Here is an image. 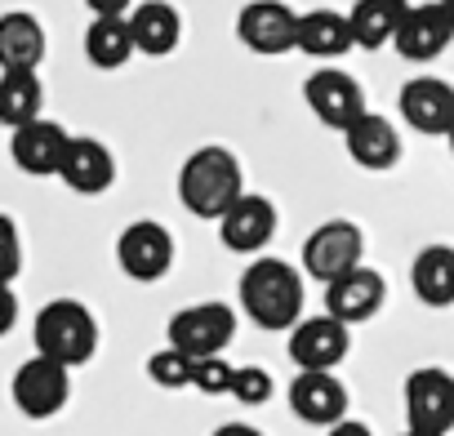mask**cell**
<instances>
[{
  "label": "cell",
  "instance_id": "cell-1",
  "mask_svg": "<svg viewBox=\"0 0 454 436\" xmlns=\"http://www.w3.org/2000/svg\"><path fill=\"white\" fill-rule=\"evenodd\" d=\"M246 196V174L237 152H227L218 143L196 147L183 169H178V200L192 218H205V223H223V214L232 209Z\"/></svg>",
  "mask_w": 454,
  "mask_h": 436
},
{
  "label": "cell",
  "instance_id": "cell-2",
  "mask_svg": "<svg viewBox=\"0 0 454 436\" xmlns=\"http://www.w3.org/2000/svg\"><path fill=\"white\" fill-rule=\"evenodd\" d=\"M237 299H241V312L259 325V330H294L303 321V272L290 268L286 259H254L246 272H241V285H237Z\"/></svg>",
  "mask_w": 454,
  "mask_h": 436
},
{
  "label": "cell",
  "instance_id": "cell-3",
  "mask_svg": "<svg viewBox=\"0 0 454 436\" xmlns=\"http://www.w3.org/2000/svg\"><path fill=\"white\" fill-rule=\"evenodd\" d=\"M32 339H36V356H50V361L76 370V365L94 361V352H98V321L85 303L54 299L36 312Z\"/></svg>",
  "mask_w": 454,
  "mask_h": 436
},
{
  "label": "cell",
  "instance_id": "cell-4",
  "mask_svg": "<svg viewBox=\"0 0 454 436\" xmlns=\"http://www.w3.org/2000/svg\"><path fill=\"white\" fill-rule=\"evenodd\" d=\"M361 254H365V237L352 218H325V223H317L303 241V272L321 285H334L348 272L365 268Z\"/></svg>",
  "mask_w": 454,
  "mask_h": 436
},
{
  "label": "cell",
  "instance_id": "cell-5",
  "mask_svg": "<svg viewBox=\"0 0 454 436\" xmlns=\"http://www.w3.org/2000/svg\"><path fill=\"white\" fill-rule=\"evenodd\" d=\"M165 339H169V347L187 352L192 361H214L237 339V312L227 303H192L169 316Z\"/></svg>",
  "mask_w": 454,
  "mask_h": 436
},
{
  "label": "cell",
  "instance_id": "cell-6",
  "mask_svg": "<svg viewBox=\"0 0 454 436\" xmlns=\"http://www.w3.org/2000/svg\"><path fill=\"white\" fill-rule=\"evenodd\" d=\"M405 432L450 436L454 432V374L441 365H423L405 378Z\"/></svg>",
  "mask_w": 454,
  "mask_h": 436
},
{
  "label": "cell",
  "instance_id": "cell-7",
  "mask_svg": "<svg viewBox=\"0 0 454 436\" xmlns=\"http://www.w3.org/2000/svg\"><path fill=\"white\" fill-rule=\"evenodd\" d=\"M299 23H303V14L290 10L286 0H250L237 14V41L250 54L277 58V54L299 50Z\"/></svg>",
  "mask_w": 454,
  "mask_h": 436
},
{
  "label": "cell",
  "instance_id": "cell-8",
  "mask_svg": "<svg viewBox=\"0 0 454 436\" xmlns=\"http://www.w3.org/2000/svg\"><path fill=\"white\" fill-rule=\"evenodd\" d=\"M303 98H308V112H312L321 125L339 129V134H348V129L370 112L361 81H356L352 72H343V67H321V72H312V76L303 81Z\"/></svg>",
  "mask_w": 454,
  "mask_h": 436
},
{
  "label": "cell",
  "instance_id": "cell-9",
  "mask_svg": "<svg viewBox=\"0 0 454 436\" xmlns=\"http://www.w3.org/2000/svg\"><path fill=\"white\" fill-rule=\"evenodd\" d=\"M352 352V325L334 321L330 312L321 316H303L290 330V361L303 374H334Z\"/></svg>",
  "mask_w": 454,
  "mask_h": 436
},
{
  "label": "cell",
  "instance_id": "cell-10",
  "mask_svg": "<svg viewBox=\"0 0 454 436\" xmlns=\"http://www.w3.org/2000/svg\"><path fill=\"white\" fill-rule=\"evenodd\" d=\"M116 263L138 285L165 281L169 268H174V237H169V228L156 223V218H138V223H129L121 232V241H116Z\"/></svg>",
  "mask_w": 454,
  "mask_h": 436
},
{
  "label": "cell",
  "instance_id": "cell-11",
  "mask_svg": "<svg viewBox=\"0 0 454 436\" xmlns=\"http://www.w3.org/2000/svg\"><path fill=\"white\" fill-rule=\"evenodd\" d=\"M10 392H14V405L27 418H54L72 401V370L50 361V356H32V361L19 365Z\"/></svg>",
  "mask_w": 454,
  "mask_h": 436
},
{
  "label": "cell",
  "instance_id": "cell-12",
  "mask_svg": "<svg viewBox=\"0 0 454 436\" xmlns=\"http://www.w3.org/2000/svg\"><path fill=\"white\" fill-rule=\"evenodd\" d=\"M277 223H281V214L268 196L259 191H246L232 209L223 214V223H218V241L232 250V254H263L277 237Z\"/></svg>",
  "mask_w": 454,
  "mask_h": 436
},
{
  "label": "cell",
  "instance_id": "cell-13",
  "mask_svg": "<svg viewBox=\"0 0 454 436\" xmlns=\"http://www.w3.org/2000/svg\"><path fill=\"white\" fill-rule=\"evenodd\" d=\"M67 147H72V134L59 121H45V116L10 134V156L32 178H59L63 160H67Z\"/></svg>",
  "mask_w": 454,
  "mask_h": 436
},
{
  "label": "cell",
  "instance_id": "cell-14",
  "mask_svg": "<svg viewBox=\"0 0 454 436\" xmlns=\"http://www.w3.org/2000/svg\"><path fill=\"white\" fill-rule=\"evenodd\" d=\"M290 409H294V418L299 423H308V427H339L343 418H352L348 414V387H343V378L339 374H294V383H290Z\"/></svg>",
  "mask_w": 454,
  "mask_h": 436
},
{
  "label": "cell",
  "instance_id": "cell-15",
  "mask_svg": "<svg viewBox=\"0 0 454 436\" xmlns=\"http://www.w3.org/2000/svg\"><path fill=\"white\" fill-rule=\"evenodd\" d=\"M401 121L419 134L445 138L454 129V85L441 76H414L401 85Z\"/></svg>",
  "mask_w": 454,
  "mask_h": 436
},
{
  "label": "cell",
  "instance_id": "cell-16",
  "mask_svg": "<svg viewBox=\"0 0 454 436\" xmlns=\"http://www.w3.org/2000/svg\"><path fill=\"white\" fill-rule=\"evenodd\" d=\"M450 41H454V19L445 14L441 0H427V5H410L396 32V54L405 63H432L450 50Z\"/></svg>",
  "mask_w": 454,
  "mask_h": 436
},
{
  "label": "cell",
  "instance_id": "cell-17",
  "mask_svg": "<svg viewBox=\"0 0 454 436\" xmlns=\"http://www.w3.org/2000/svg\"><path fill=\"white\" fill-rule=\"evenodd\" d=\"M387 303V281L374 272V268H356L348 272L343 281L325 285V312L343 325H365L383 312Z\"/></svg>",
  "mask_w": 454,
  "mask_h": 436
},
{
  "label": "cell",
  "instance_id": "cell-18",
  "mask_svg": "<svg viewBox=\"0 0 454 436\" xmlns=\"http://www.w3.org/2000/svg\"><path fill=\"white\" fill-rule=\"evenodd\" d=\"M343 147H348V160L361 165V169H370V174H383V169H392V165L401 160V134H396V125H392L387 116H379V112H365V116L343 134Z\"/></svg>",
  "mask_w": 454,
  "mask_h": 436
},
{
  "label": "cell",
  "instance_id": "cell-19",
  "mask_svg": "<svg viewBox=\"0 0 454 436\" xmlns=\"http://www.w3.org/2000/svg\"><path fill=\"white\" fill-rule=\"evenodd\" d=\"M129 32H134L138 54L165 58L183 41V14L169 5V0H138L134 14H129Z\"/></svg>",
  "mask_w": 454,
  "mask_h": 436
},
{
  "label": "cell",
  "instance_id": "cell-20",
  "mask_svg": "<svg viewBox=\"0 0 454 436\" xmlns=\"http://www.w3.org/2000/svg\"><path fill=\"white\" fill-rule=\"evenodd\" d=\"M72 191L81 196H98L116 183V156L107 143L98 138H72L67 147V160H63V174H59Z\"/></svg>",
  "mask_w": 454,
  "mask_h": 436
},
{
  "label": "cell",
  "instance_id": "cell-21",
  "mask_svg": "<svg viewBox=\"0 0 454 436\" xmlns=\"http://www.w3.org/2000/svg\"><path fill=\"white\" fill-rule=\"evenodd\" d=\"M45 50H50V36L36 14L14 10L0 19V63H5V72H36L45 63Z\"/></svg>",
  "mask_w": 454,
  "mask_h": 436
},
{
  "label": "cell",
  "instance_id": "cell-22",
  "mask_svg": "<svg viewBox=\"0 0 454 436\" xmlns=\"http://www.w3.org/2000/svg\"><path fill=\"white\" fill-rule=\"evenodd\" d=\"M410 290L423 308H454V245H423L410 263Z\"/></svg>",
  "mask_w": 454,
  "mask_h": 436
},
{
  "label": "cell",
  "instance_id": "cell-23",
  "mask_svg": "<svg viewBox=\"0 0 454 436\" xmlns=\"http://www.w3.org/2000/svg\"><path fill=\"white\" fill-rule=\"evenodd\" d=\"M352 45H356V36H352V19L348 14H339L330 5L303 14V23H299V54L330 63V58H343Z\"/></svg>",
  "mask_w": 454,
  "mask_h": 436
},
{
  "label": "cell",
  "instance_id": "cell-24",
  "mask_svg": "<svg viewBox=\"0 0 454 436\" xmlns=\"http://www.w3.org/2000/svg\"><path fill=\"white\" fill-rule=\"evenodd\" d=\"M410 14V0H356L348 10L352 19V36L361 50H383V45H396V32Z\"/></svg>",
  "mask_w": 454,
  "mask_h": 436
},
{
  "label": "cell",
  "instance_id": "cell-25",
  "mask_svg": "<svg viewBox=\"0 0 454 436\" xmlns=\"http://www.w3.org/2000/svg\"><path fill=\"white\" fill-rule=\"evenodd\" d=\"M134 54H138V45H134L129 19H94L90 23V32H85V58H90V67L121 72Z\"/></svg>",
  "mask_w": 454,
  "mask_h": 436
},
{
  "label": "cell",
  "instance_id": "cell-26",
  "mask_svg": "<svg viewBox=\"0 0 454 436\" xmlns=\"http://www.w3.org/2000/svg\"><path fill=\"white\" fill-rule=\"evenodd\" d=\"M41 107H45L41 72H0V121L10 129L41 121Z\"/></svg>",
  "mask_w": 454,
  "mask_h": 436
},
{
  "label": "cell",
  "instance_id": "cell-27",
  "mask_svg": "<svg viewBox=\"0 0 454 436\" xmlns=\"http://www.w3.org/2000/svg\"><path fill=\"white\" fill-rule=\"evenodd\" d=\"M196 365L200 361H192L187 352H178V347H160V352H152L147 356V378L156 383V387H169V392H178V387H196Z\"/></svg>",
  "mask_w": 454,
  "mask_h": 436
},
{
  "label": "cell",
  "instance_id": "cell-28",
  "mask_svg": "<svg viewBox=\"0 0 454 436\" xmlns=\"http://www.w3.org/2000/svg\"><path fill=\"white\" fill-rule=\"evenodd\" d=\"M272 392H277V383H272V374H268L263 365H241V370H237L232 396H237L241 405H268Z\"/></svg>",
  "mask_w": 454,
  "mask_h": 436
},
{
  "label": "cell",
  "instance_id": "cell-29",
  "mask_svg": "<svg viewBox=\"0 0 454 436\" xmlns=\"http://www.w3.org/2000/svg\"><path fill=\"white\" fill-rule=\"evenodd\" d=\"M232 383H237V370L223 356L196 365V392H205V396H232Z\"/></svg>",
  "mask_w": 454,
  "mask_h": 436
},
{
  "label": "cell",
  "instance_id": "cell-30",
  "mask_svg": "<svg viewBox=\"0 0 454 436\" xmlns=\"http://www.w3.org/2000/svg\"><path fill=\"white\" fill-rule=\"evenodd\" d=\"M0 241H5V268H0V276H5V285H14L19 268H23V250H19V223L10 214L0 218Z\"/></svg>",
  "mask_w": 454,
  "mask_h": 436
},
{
  "label": "cell",
  "instance_id": "cell-31",
  "mask_svg": "<svg viewBox=\"0 0 454 436\" xmlns=\"http://www.w3.org/2000/svg\"><path fill=\"white\" fill-rule=\"evenodd\" d=\"M138 0H85V10L94 19H129Z\"/></svg>",
  "mask_w": 454,
  "mask_h": 436
},
{
  "label": "cell",
  "instance_id": "cell-32",
  "mask_svg": "<svg viewBox=\"0 0 454 436\" xmlns=\"http://www.w3.org/2000/svg\"><path fill=\"white\" fill-rule=\"evenodd\" d=\"M325 436H374V432H370V423H361V418H343V423L330 427Z\"/></svg>",
  "mask_w": 454,
  "mask_h": 436
},
{
  "label": "cell",
  "instance_id": "cell-33",
  "mask_svg": "<svg viewBox=\"0 0 454 436\" xmlns=\"http://www.w3.org/2000/svg\"><path fill=\"white\" fill-rule=\"evenodd\" d=\"M209 436H263V432L250 427V423H223V427H214Z\"/></svg>",
  "mask_w": 454,
  "mask_h": 436
},
{
  "label": "cell",
  "instance_id": "cell-34",
  "mask_svg": "<svg viewBox=\"0 0 454 436\" xmlns=\"http://www.w3.org/2000/svg\"><path fill=\"white\" fill-rule=\"evenodd\" d=\"M445 147H450V156H454V129H450V134H445Z\"/></svg>",
  "mask_w": 454,
  "mask_h": 436
},
{
  "label": "cell",
  "instance_id": "cell-35",
  "mask_svg": "<svg viewBox=\"0 0 454 436\" xmlns=\"http://www.w3.org/2000/svg\"><path fill=\"white\" fill-rule=\"evenodd\" d=\"M441 5H445V14H450V19H454V0H441Z\"/></svg>",
  "mask_w": 454,
  "mask_h": 436
},
{
  "label": "cell",
  "instance_id": "cell-36",
  "mask_svg": "<svg viewBox=\"0 0 454 436\" xmlns=\"http://www.w3.org/2000/svg\"><path fill=\"white\" fill-rule=\"evenodd\" d=\"M401 436H419V432H401Z\"/></svg>",
  "mask_w": 454,
  "mask_h": 436
}]
</instances>
